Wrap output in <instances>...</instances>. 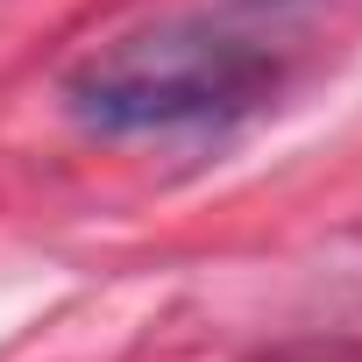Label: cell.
Here are the masks:
<instances>
[{"label":"cell","mask_w":362,"mask_h":362,"mask_svg":"<svg viewBox=\"0 0 362 362\" xmlns=\"http://www.w3.org/2000/svg\"><path fill=\"white\" fill-rule=\"evenodd\" d=\"M284 86V57L242 29L170 15L142 22L93 57H78L57 86V107L71 128L135 142V135H221L249 114H263Z\"/></svg>","instance_id":"cell-1"}]
</instances>
